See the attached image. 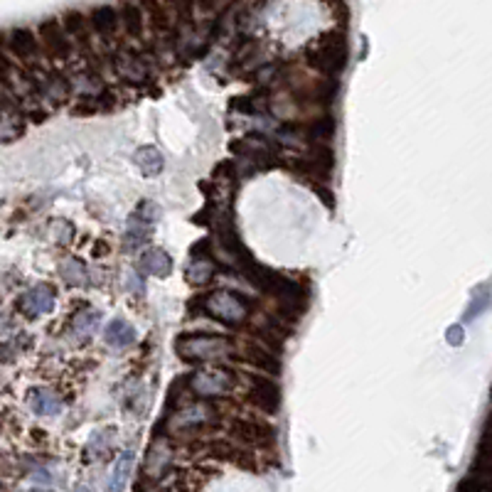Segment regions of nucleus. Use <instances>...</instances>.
Listing matches in <instances>:
<instances>
[{"mask_svg": "<svg viewBox=\"0 0 492 492\" xmlns=\"http://www.w3.org/2000/svg\"><path fill=\"white\" fill-rule=\"evenodd\" d=\"M141 273H150V276L165 278L173 273V258L163 251V248H148L141 253V261H138Z\"/></svg>", "mask_w": 492, "mask_h": 492, "instance_id": "obj_11", "label": "nucleus"}, {"mask_svg": "<svg viewBox=\"0 0 492 492\" xmlns=\"http://www.w3.org/2000/svg\"><path fill=\"white\" fill-rule=\"evenodd\" d=\"M214 421V408L210 404H193L185 411H178L175 416V428H202Z\"/></svg>", "mask_w": 492, "mask_h": 492, "instance_id": "obj_10", "label": "nucleus"}, {"mask_svg": "<svg viewBox=\"0 0 492 492\" xmlns=\"http://www.w3.org/2000/svg\"><path fill=\"white\" fill-rule=\"evenodd\" d=\"M315 193H320V197H323L325 205L333 207V193H328V190H323V188H315Z\"/></svg>", "mask_w": 492, "mask_h": 492, "instance_id": "obj_34", "label": "nucleus"}, {"mask_svg": "<svg viewBox=\"0 0 492 492\" xmlns=\"http://www.w3.org/2000/svg\"><path fill=\"white\" fill-rule=\"evenodd\" d=\"M248 308H251V303L244 295H236L231 291H214L205 295L200 303V310H205L207 315H212L224 325H241L248 318Z\"/></svg>", "mask_w": 492, "mask_h": 492, "instance_id": "obj_3", "label": "nucleus"}, {"mask_svg": "<svg viewBox=\"0 0 492 492\" xmlns=\"http://www.w3.org/2000/svg\"><path fill=\"white\" fill-rule=\"evenodd\" d=\"M150 236V224L141 219V217H133L131 224H128V244H138V241H146Z\"/></svg>", "mask_w": 492, "mask_h": 492, "instance_id": "obj_26", "label": "nucleus"}, {"mask_svg": "<svg viewBox=\"0 0 492 492\" xmlns=\"http://www.w3.org/2000/svg\"><path fill=\"white\" fill-rule=\"evenodd\" d=\"M74 492H89V488H76Z\"/></svg>", "mask_w": 492, "mask_h": 492, "instance_id": "obj_35", "label": "nucleus"}, {"mask_svg": "<svg viewBox=\"0 0 492 492\" xmlns=\"http://www.w3.org/2000/svg\"><path fill=\"white\" fill-rule=\"evenodd\" d=\"M170 460H173V450H170L168 443H153L148 450L146 458V475L148 478H160L165 470L170 468Z\"/></svg>", "mask_w": 492, "mask_h": 492, "instance_id": "obj_12", "label": "nucleus"}, {"mask_svg": "<svg viewBox=\"0 0 492 492\" xmlns=\"http://www.w3.org/2000/svg\"><path fill=\"white\" fill-rule=\"evenodd\" d=\"M91 25L96 28L98 35H113L118 28V10L111 5H101V8L91 10Z\"/></svg>", "mask_w": 492, "mask_h": 492, "instance_id": "obj_18", "label": "nucleus"}, {"mask_svg": "<svg viewBox=\"0 0 492 492\" xmlns=\"http://www.w3.org/2000/svg\"><path fill=\"white\" fill-rule=\"evenodd\" d=\"M333 136H335V118L333 116L315 118V121L308 126V138H310V141L325 143V141H330Z\"/></svg>", "mask_w": 492, "mask_h": 492, "instance_id": "obj_24", "label": "nucleus"}, {"mask_svg": "<svg viewBox=\"0 0 492 492\" xmlns=\"http://www.w3.org/2000/svg\"><path fill=\"white\" fill-rule=\"evenodd\" d=\"M231 106H234L236 111H241V113H253V111H256L251 96H236L234 101H231Z\"/></svg>", "mask_w": 492, "mask_h": 492, "instance_id": "obj_32", "label": "nucleus"}, {"mask_svg": "<svg viewBox=\"0 0 492 492\" xmlns=\"http://www.w3.org/2000/svg\"><path fill=\"white\" fill-rule=\"evenodd\" d=\"M185 276L193 286H205L214 278V263L207 256H197L188 268H185Z\"/></svg>", "mask_w": 492, "mask_h": 492, "instance_id": "obj_19", "label": "nucleus"}, {"mask_svg": "<svg viewBox=\"0 0 492 492\" xmlns=\"http://www.w3.org/2000/svg\"><path fill=\"white\" fill-rule=\"evenodd\" d=\"M10 50L20 57V59H33L38 55L40 45H38V38L33 35V30L28 28H15L10 33Z\"/></svg>", "mask_w": 492, "mask_h": 492, "instance_id": "obj_15", "label": "nucleus"}, {"mask_svg": "<svg viewBox=\"0 0 492 492\" xmlns=\"http://www.w3.org/2000/svg\"><path fill=\"white\" fill-rule=\"evenodd\" d=\"M98 323H101V313L98 310H84V313H79L74 318V333L79 335V338H89V335H94V330L98 328Z\"/></svg>", "mask_w": 492, "mask_h": 492, "instance_id": "obj_23", "label": "nucleus"}, {"mask_svg": "<svg viewBox=\"0 0 492 492\" xmlns=\"http://www.w3.org/2000/svg\"><path fill=\"white\" fill-rule=\"evenodd\" d=\"M333 165H335L333 150L318 146V150H315L313 155H308V158L295 163V170H300L303 175H310V178H325V175L333 170Z\"/></svg>", "mask_w": 492, "mask_h": 492, "instance_id": "obj_8", "label": "nucleus"}, {"mask_svg": "<svg viewBox=\"0 0 492 492\" xmlns=\"http://www.w3.org/2000/svg\"><path fill=\"white\" fill-rule=\"evenodd\" d=\"M133 160H136V165L141 168V173H146L148 178H153V175H158L160 170H163L165 160H163V153H160L158 148L153 146H143L136 150V155H133Z\"/></svg>", "mask_w": 492, "mask_h": 492, "instance_id": "obj_17", "label": "nucleus"}, {"mask_svg": "<svg viewBox=\"0 0 492 492\" xmlns=\"http://www.w3.org/2000/svg\"><path fill=\"white\" fill-rule=\"evenodd\" d=\"M488 303H490L488 286H483V293H480V295H475V298H473V303H470V308L465 310V320H473V318H478V315L483 313L485 308H488Z\"/></svg>", "mask_w": 492, "mask_h": 492, "instance_id": "obj_28", "label": "nucleus"}, {"mask_svg": "<svg viewBox=\"0 0 492 492\" xmlns=\"http://www.w3.org/2000/svg\"><path fill=\"white\" fill-rule=\"evenodd\" d=\"M59 273L69 286H86L89 278H86V266L79 261V258L69 256L59 263Z\"/></svg>", "mask_w": 492, "mask_h": 492, "instance_id": "obj_20", "label": "nucleus"}, {"mask_svg": "<svg viewBox=\"0 0 492 492\" xmlns=\"http://www.w3.org/2000/svg\"><path fill=\"white\" fill-rule=\"evenodd\" d=\"M118 20L123 23V28H126V33L131 35V38H141V33H143V10H141V5L126 3L121 8Z\"/></svg>", "mask_w": 492, "mask_h": 492, "instance_id": "obj_21", "label": "nucleus"}, {"mask_svg": "<svg viewBox=\"0 0 492 492\" xmlns=\"http://www.w3.org/2000/svg\"><path fill=\"white\" fill-rule=\"evenodd\" d=\"M55 308V288L52 286H35L20 298V310L28 318H40Z\"/></svg>", "mask_w": 492, "mask_h": 492, "instance_id": "obj_7", "label": "nucleus"}, {"mask_svg": "<svg viewBox=\"0 0 492 492\" xmlns=\"http://www.w3.org/2000/svg\"><path fill=\"white\" fill-rule=\"evenodd\" d=\"M231 433L241 443L258 445V448H266L276 441V428L268 426L266 421H258V418H239L231 423Z\"/></svg>", "mask_w": 492, "mask_h": 492, "instance_id": "obj_6", "label": "nucleus"}, {"mask_svg": "<svg viewBox=\"0 0 492 492\" xmlns=\"http://www.w3.org/2000/svg\"><path fill=\"white\" fill-rule=\"evenodd\" d=\"M190 389H193L197 396H224L234 389V374L227 370H219V367H212V370H200L193 372L188 379Z\"/></svg>", "mask_w": 492, "mask_h": 492, "instance_id": "obj_4", "label": "nucleus"}, {"mask_svg": "<svg viewBox=\"0 0 492 492\" xmlns=\"http://www.w3.org/2000/svg\"><path fill=\"white\" fill-rule=\"evenodd\" d=\"M448 345H463V340H465V333H463V325H450L448 328Z\"/></svg>", "mask_w": 492, "mask_h": 492, "instance_id": "obj_33", "label": "nucleus"}, {"mask_svg": "<svg viewBox=\"0 0 492 492\" xmlns=\"http://www.w3.org/2000/svg\"><path fill=\"white\" fill-rule=\"evenodd\" d=\"M175 352L185 362H207L217 357H227L231 352V340L224 335L188 333L175 340Z\"/></svg>", "mask_w": 492, "mask_h": 492, "instance_id": "obj_1", "label": "nucleus"}, {"mask_svg": "<svg viewBox=\"0 0 492 492\" xmlns=\"http://www.w3.org/2000/svg\"><path fill=\"white\" fill-rule=\"evenodd\" d=\"M244 360L251 367H256V370L266 372V374H281V360L276 355H271L268 350H263V347L248 345L244 350Z\"/></svg>", "mask_w": 492, "mask_h": 492, "instance_id": "obj_14", "label": "nucleus"}, {"mask_svg": "<svg viewBox=\"0 0 492 492\" xmlns=\"http://www.w3.org/2000/svg\"><path fill=\"white\" fill-rule=\"evenodd\" d=\"M64 28H67V33H71L74 38H86L84 15L76 13V10H69V13H64Z\"/></svg>", "mask_w": 492, "mask_h": 492, "instance_id": "obj_25", "label": "nucleus"}, {"mask_svg": "<svg viewBox=\"0 0 492 492\" xmlns=\"http://www.w3.org/2000/svg\"><path fill=\"white\" fill-rule=\"evenodd\" d=\"M335 96H338V81L335 79L320 81L318 89H315V101H320V103H330Z\"/></svg>", "mask_w": 492, "mask_h": 492, "instance_id": "obj_27", "label": "nucleus"}, {"mask_svg": "<svg viewBox=\"0 0 492 492\" xmlns=\"http://www.w3.org/2000/svg\"><path fill=\"white\" fill-rule=\"evenodd\" d=\"M40 35H42V42L55 57H67L69 55V40H67L64 30H62V23L57 20H45L40 25Z\"/></svg>", "mask_w": 492, "mask_h": 492, "instance_id": "obj_9", "label": "nucleus"}, {"mask_svg": "<svg viewBox=\"0 0 492 492\" xmlns=\"http://www.w3.org/2000/svg\"><path fill=\"white\" fill-rule=\"evenodd\" d=\"M310 64L325 76H338L347 64V42L343 33H325L310 50Z\"/></svg>", "mask_w": 492, "mask_h": 492, "instance_id": "obj_2", "label": "nucleus"}, {"mask_svg": "<svg viewBox=\"0 0 492 492\" xmlns=\"http://www.w3.org/2000/svg\"><path fill=\"white\" fill-rule=\"evenodd\" d=\"M138 214H141V219L146 222V224H150V222H155L160 217V207L153 205V202H143V205L138 207Z\"/></svg>", "mask_w": 492, "mask_h": 492, "instance_id": "obj_31", "label": "nucleus"}, {"mask_svg": "<svg viewBox=\"0 0 492 492\" xmlns=\"http://www.w3.org/2000/svg\"><path fill=\"white\" fill-rule=\"evenodd\" d=\"M20 133V126H15L8 116H0V141H13Z\"/></svg>", "mask_w": 492, "mask_h": 492, "instance_id": "obj_30", "label": "nucleus"}, {"mask_svg": "<svg viewBox=\"0 0 492 492\" xmlns=\"http://www.w3.org/2000/svg\"><path fill=\"white\" fill-rule=\"evenodd\" d=\"M103 340H106L111 347H128L136 343V328H133L128 320H111V323L106 325V330H103Z\"/></svg>", "mask_w": 492, "mask_h": 492, "instance_id": "obj_13", "label": "nucleus"}, {"mask_svg": "<svg viewBox=\"0 0 492 492\" xmlns=\"http://www.w3.org/2000/svg\"><path fill=\"white\" fill-rule=\"evenodd\" d=\"M131 470H133V453H131V450H126V453H121V458H118L116 468H113L106 492H121L123 485H126L128 473H131Z\"/></svg>", "mask_w": 492, "mask_h": 492, "instance_id": "obj_22", "label": "nucleus"}, {"mask_svg": "<svg viewBox=\"0 0 492 492\" xmlns=\"http://www.w3.org/2000/svg\"><path fill=\"white\" fill-rule=\"evenodd\" d=\"M248 401L263 413H276L281 408V387L273 379L253 374L248 379Z\"/></svg>", "mask_w": 492, "mask_h": 492, "instance_id": "obj_5", "label": "nucleus"}, {"mask_svg": "<svg viewBox=\"0 0 492 492\" xmlns=\"http://www.w3.org/2000/svg\"><path fill=\"white\" fill-rule=\"evenodd\" d=\"M71 234H74V227H71L69 222L57 219L55 224H52V236H55V241H62V244H67V241L71 239Z\"/></svg>", "mask_w": 492, "mask_h": 492, "instance_id": "obj_29", "label": "nucleus"}, {"mask_svg": "<svg viewBox=\"0 0 492 492\" xmlns=\"http://www.w3.org/2000/svg\"><path fill=\"white\" fill-rule=\"evenodd\" d=\"M30 406L38 416H55L62 411V399L50 389H33L30 394Z\"/></svg>", "mask_w": 492, "mask_h": 492, "instance_id": "obj_16", "label": "nucleus"}]
</instances>
